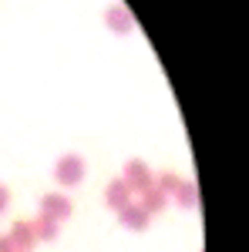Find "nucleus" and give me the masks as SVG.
Wrapping results in <instances>:
<instances>
[{"label": "nucleus", "mask_w": 249, "mask_h": 252, "mask_svg": "<svg viewBox=\"0 0 249 252\" xmlns=\"http://www.w3.org/2000/svg\"><path fill=\"white\" fill-rule=\"evenodd\" d=\"M81 178H84V158L61 155L58 165H54V182H58L61 189H74V185H81Z\"/></svg>", "instance_id": "obj_1"}, {"label": "nucleus", "mask_w": 249, "mask_h": 252, "mask_svg": "<svg viewBox=\"0 0 249 252\" xmlns=\"http://www.w3.org/2000/svg\"><path fill=\"white\" fill-rule=\"evenodd\" d=\"M121 178H125V182H128V189L138 195L142 189H148V185H152V168H148V161H142V158H128Z\"/></svg>", "instance_id": "obj_2"}, {"label": "nucleus", "mask_w": 249, "mask_h": 252, "mask_svg": "<svg viewBox=\"0 0 249 252\" xmlns=\"http://www.w3.org/2000/svg\"><path fill=\"white\" fill-rule=\"evenodd\" d=\"M37 209H40V215H51V219H58V222H64V219H71V212H74L71 198H68V195H61V192L44 195V198L37 202Z\"/></svg>", "instance_id": "obj_3"}, {"label": "nucleus", "mask_w": 249, "mask_h": 252, "mask_svg": "<svg viewBox=\"0 0 249 252\" xmlns=\"http://www.w3.org/2000/svg\"><path fill=\"white\" fill-rule=\"evenodd\" d=\"M148 222H152V215L145 212L138 202H128L125 209H118V225H125L128 232H145Z\"/></svg>", "instance_id": "obj_4"}, {"label": "nucleus", "mask_w": 249, "mask_h": 252, "mask_svg": "<svg viewBox=\"0 0 249 252\" xmlns=\"http://www.w3.org/2000/svg\"><path fill=\"white\" fill-rule=\"evenodd\" d=\"M105 24H108V31H115V34H132L135 31V17H132V10H128L125 3L108 7V10H105Z\"/></svg>", "instance_id": "obj_5"}, {"label": "nucleus", "mask_w": 249, "mask_h": 252, "mask_svg": "<svg viewBox=\"0 0 249 252\" xmlns=\"http://www.w3.org/2000/svg\"><path fill=\"white\" fill-rule=\"evenodd\" d=\"M105 202H108V209H115V212H118V209H125L128 202H135V192L128 189V182H125L121 175L108 182V189H105Z\"/></svg>", "instance_id": "obj_6"}, {"label": "nucleus", "mask_w": 249, "mask_h": 252, "mask_svg": "<svg viewBox=\"0 0 249 252\" xmlns=\"http://www.w3.org/2000/svg\"><path fill=\"white\" fill-rule=\"evenodd\" d=\"M135 198H138V205H142V209H145L148 215H158L162 209H165V205H169V195H165V192H158L155 185L142 189V192L135 195Z\"/></svg>", "instance_id": "obj_7"}, {"label": "nucleus", "mask_w": 249, "mask_h": 252, "mask_svg": "<svg viewBox=\"0 0 249 252\" xmlns=\"http://www.w3.org/2000/svg\"><path fill=\"white\" fill-rule=\"evenodd\" d=\"M7 239L14 242V249H17V252H31L34 246H37V239H34V229H31V222H17V225H10Z\"/></svg>", "instance_id": "obj_8"}, {"label": "nucleus", "mask_w": 249, "mask_h": 252, "mask_svg": "<svg viewBox=\"0 0 249 252\" xmlns=\"http://www.w3.org/2000/svg\"><path fill=\"white\" fill-rule=\"evenodd\" d=\"M31 229H34V239H37V242H54L58 232H61V222L51 219V215H37V219L31 222Z\"/></svg>", "instance_id": "obj_9"}, {"label": "nucleus", "mask_w": 249, "mask_h": 252, "mask_svg": "<svg viewBox=\"0 0 249 252\" xmlns=\"http://www.w3.org/2000/svg\"><path fill=\"white\" fill-rule=\"evenodd\" d=\"M169 202H178L182 209H195V202H199V189H195V182H192V178H182Z\"/></svg>", "instance_id": "obj_10"}, {"label": "nucleus", "mask_w": 249, "mask_h": 252, "mask_svg": "<svg viewBox=\"0 0 249 252\" xmlns=\"http://www.w3.org/2000/svg\"><path fill=\"white\" fill-rule=\"evenodd\" d=\"M178 182H182V178H178V175H175V172H162V175H158V178H152V185H155V189H158V192H165V195H169V198H172V192H175V189H178Z\"/></svg>", "instance_id": "obj_11"}, {"label": "nucleus", "mask_w": 249, "mask_h": 252, "mask_svg": "<svg viewBox=\"0 0 249 252\" xmlns=\"http://www.w3.org/2000/svg\"><path fill=\"white\" fill-rule=\"evenodd\" d=\"M7 205H10V189H7V185H0V215L7 212Z\"/></svg>", "instance_id": "obj_12"}, {"label": "nucleus", "mask_w": 249, "mask_h": 252, "mask_svg": "<svg viewBox=\"0 0 249 252\" xmlns=\"http://www.w3.org/2000/svg\"><path fill=\"white\" fill-rule=\"evenodd\" d=\"M0 252H17V249H14V242H10L7 235H0Z\"/></svg>", "instance_id": "obj_13"}]
</instances>
